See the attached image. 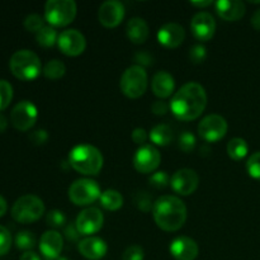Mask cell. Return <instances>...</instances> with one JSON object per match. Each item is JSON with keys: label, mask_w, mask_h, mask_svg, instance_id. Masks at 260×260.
Masks as SVG:
<instances>
[{"label": "cell", "mask_w": 260, "mask_h": 260, "mask_svg": "<svg viewBox=\"0 0 260 260\" xmlns=\"http://www.w3.org/2000/svg\"><path fill=\"white\" fill-rule=\"evenodd\" d=\"M58 35L52 25H45L42 29L36 33V40L37 43L42 47H52L55 43H57Z\"/></svg>", "instance_id": "28"}, {"label": "cell", "mask_w": 260, "mask_h": 260, "mask_svg": "<svg viewBox=\"0 0 260 260\" xmlns=\"http://www.w3.org/2000/svg\"><path fill=\"white\" fill-rule=\"evenodd\" d=\"M12 217L19 223H32L45 213V203L38 196H20L12 206Z\"/></svg>", "instance_id": "5"}, {"label": "cell", "mask_w": 260, "mask_h": 260, "mask_svg": "<svg viewBox=\"0 0 260 260\" xmlns=\"http://www.w3.org/2000/svg\"><path fill=\"white\" fill-rule=\"evenodd\" d=\"M196 144H197V139H196L194 135L189 131H184L183 134H180L179 139H178L179 149L184 152L193 151L196 147Z\"/></svg>", "instance_id": "35"}, {"label": "cell", "mask_w": 260, "mask_h": 260, "mask_svg": "<svg viewBox=\"0 0 260 260\" xmlns=\"http://www.w3.org/2000/svg\"><path fill=\"white\" fill-rule=\"evenodd\" d=\"M8 127V119L3 113H0V132H4Z\"/></svg>", "instance_id": "49"}, {"label": "cell", "mask_w": 260, "mask_h": 260, "mask_svg": "<svg viewBox=\"0 0 260 260\" xmlns=\"http://www.w3.org/2000/svg\"><path fill=\"white\" fill-rule=\"evenodd\" d=\"M185 38V29L179 23H165L157 30V41L167 48H177Z\"/></svg>", "instance_id": "18"}, {"label": "cell", "mask_w": 260, "mask_h": 260, "mask_svg": "<svg viewBox=\"0 0 260 260\" xmlns=\"http://www.w3.org/2000/svg\"><path fill=\"white\" fill-rule=\"evenodd\" d=\"M124 5L118 0H107L102 3L98 10V19L107 28H114L123 20Z\"/></svg>", "instance_id": "16"}, {"label": "cell", "mask_w": 260, "mask_h": 260, "mask_svg": "<svg viewBox=\"0 0 260 260\" xmlns=\"http://www.w3.org/2000/svg\"><path fill=\"white\" fill-rule=\"evenodd\" d=\"M19 260H42V259H41V256L38 255L37 253H35L33 250H29V251H24V253L20 255Z\"/></svg>", "instance_id": "45"}, {"label": "cell", "mask_w": 260, "mask_h": 260, "mask_svg": "<svg viewBox=\"0 0 260 260\" xmlns=\"http://www.w3.org/2000/svg\"><path fill=\"white\" fill-rule=\"evenodd\" d=\"M152 216L157 228L174 233L182 229L187 221L188 210L185 203L175 196H161L154 202Z\"/></svg>", "instance_id": "2"}, {"label": "cell", "mask_w": 260, "mask_h": 260, "mask_svg": "<svg viewBox=\"0 0 260 260\" xmlns=\"http://www.w3.org/2000/svg\"><path fill=\"white\" fill-rule=\"evenodd\" d=\"M149 182L152 187L157 188V189H161V188H165L169 184L170 178L167 172H164V170H157V172H154L150 175Z\"/></svg>", "instance_id": "36"}, {"label": "cell", "mask_w": 260, "mask_h": 260, "mask_svg": "<svg viewBox=\"0 0 260 260\" xmlns=\"http://www.w3.org/2000/svg\"><path fill=\"white\" fill-rule=\"evenodd\" d=\"M78 5L74 0H47L45 4V19L52 27H65L76 17Z\"/></svg>", "instance_id": "7"}, {"label": "cell", "mask_w": 260, "mask_h": 260, "mask_svg": "<svg viewBox=\"0 0 260 260\" xmlns=\"http://www.w3.org/2000/svg\"><path fill=\"white\" fill-rule=\"evenodd\" d=\"M23 24H24L27 30L37 33L38 30L42 29V28L45 27V20H43V18L41 17L40 14H37V13H32V14H28L27 17L24 18Z\"/></svg>", "instance_id": "33"}, {"label": "cell", "mask_w": 260, "mask_h": 260, "mask_svg": "<svg viewBox=\"0 0 260 260\" xmlns=\"http://www.w3.org/2000/svg\"><path fill=\"white\" fill-rule=\"evenodd\" d=\"M207 57V48L203 45L198 43L190 47L189 50V58L193 63H201Z\"/></svg>", "instance_id": "38"}, {"label": "cell", "mask_w": 260, "mask_h": 260, "mask_svg": "<svg viewBox=\"0 0 260 260\" xmlns=\"http://www.w3.org/2000/svg\"><path fill=\"white\" fill-rule=\"evenodd\" d=\"M175 80L170 73L160 70L154 74L151 80V89L155 95L160 99H165L174 93Z\"/></svg>", "instance_id": "22"}, {"label": "cell", "mask_w": 260, "mask_h": 260, "mask_svg": "<svg viewBox=\"0 0 260 260\" xmlns=\"http://www.w3.org/2000/svg\"><path fill=\"white\" fill-rule=\"evenodd\" d=\"M145 251L140 245H131L123 251L122 260H144Z\"/></svg>", "instance_id": "39"}, {"label": "cell", "mask_w": 260, "mask_h": 260, "mask_svg": "<svg viewBox=\"0 0 260 260\" xmlns=\"http://www.w3.org/2000/svg\"><path fill=\"white\" fill-rule=\"evenodd\" d=\"M135 61L137 62L136 65L145 68V66H150L154 63V56H152L151 53L147 52L146 50L139 51V52L135 55Z\"/></svg>", "instance_id": "40"}, {"label": "cell", "mask_w": 260, "mask_h": 260, "mask_svg": "<svg viewBox=\"0 0 260 260\" xmlns=\"http://www.w3.org/2000/svg\"><path fill=\"white\" fill-rule=\"evenodd\" d=\"M126 33L128 40L132 43H136V45H141L149 37V24L146 23V20L142 19L140 17H134L127 22L126 25Z\"/></svg>", "instance_id": "23"}, {"label": "cell", "mask_w": 260, "mask_h": 260, "mask_svg": "<svg viewBox=\"0 0 260 260\" xmlns=\"http://www.w3.org/2000/svg\"><path fill=\"white\" fill-rule=\"evenodd\" d=\"M216 12L228 22H236L245 15L246 7L241 0H218L216 3Z\"/></svg>", "instance_id": "21"}, {"label": "cell", "mask_w": 260, "mask_h": 260, "mask_svg": "<svg viewBox=\"0 0 260 260\" xmlns=\"http://www.w3.org/2000/svg\"><path fill=\"white\" fill-rule=\"evenodd\" d=\"M251 25H253L256 30H260V8L254 12L253 17H251Z\"/></svg>", "instance_id": "46"}, {"label": "cell", "mask_w": 260, "mask_h": 260, "mask_svg": "<svg viewBox=\"0 0 260 260\" xmlns=\"http://www.w3.org/2000/svg\"><path fill=\"white\" fill-rule=\"evenodd\" d=\"M190 29L198 41H202V42L210 41L216 32L215 18L208 12L196 13L190 20Z\"/></svg>", "instance_id": "15"}, {"label": "cell", "mask_w": 260, "mask_h": 260, "mask_svg": "<svg viewBox=\"0 0 260 260\" xmlns=\"http://www.w3.org/2000/svg\"><path fill=\"white\" fill-rule=\"evenodd\" d=\"M46 223L53 229L62 228L66 223V215L60 210L48 211L47 215H46Z\"/></svg>", "instance_id": "32"}, {"label": "cell", "mask_w": 260, "mask_h": 260, "mask_svg": "<svg viewBox=\"0 0 260 260\" xmlns=\"http://www.w3.org/2000/svg\"><path fill=\"white\" fill-rule=\"evenodd\" d=\"M101 187L98 183L89 178L76 179L69 188V198L75 206L85 207L96 202L101 198Z\"/></svg>", "instance_id": "8"}, {"label": "cell", "mask_w": 260, "mask_h": 260, "mask_svg": "<svg viewBox=\"0 0 260 260\" xmlns=\"http://www.w3.org/2000/svg\"><path fill=\"white\" fill-rule=\"evenodd\" d=\"M131 137H132V140H134L135 144L142 146V145H145V142H146L149 135H147L146 129L145 128H142V127H136V128L132 131Z\"/></svg>", "instance_id": "42"}, {"label": "cell", "mask_w": 260, "mask_h": 260, "mask_svg": "<svg viewBox=\"0 0 260 260\" xmlns=\"http://www.w3.org/2000/svg\"><path fill=\"white\" fill-rule=\"evenodd\" d=\"M65 63L61 60H57V58L50 60L45 65V68H43V75L47 79H50V80H58V79H61L65 75Z\"/></svg>", "instance_id": "27"}, {"label": "cell", "mask_w": 260, "mask_h": 260, "mask_svg": "<svg viewBox=\"0 0 260 260\" xmlns=\"http://www.w3.org/2000/svg\"><path fill=\"white\" fill-rule=\"evenodd\" d=\"M246 172L254 179L260 180V151L254 152L246 161Z\"/></svg>", "instance_id": "34"}, {"label": "cell", "mask_w": 260, "mask_h": 260, "mask_svg": "<svg viewBox=\"0 0 260 260\" xmlns=\"http://www.w3.org/2000/svg\"><path fill=\"white\" fill-rule=\"evenodd\" d=\"M14 243L20 250L29 251L36 246V235L29 230L18 231L14 238Z\"/></svg>", "instance_id": "29"}, {"label": "cell", "mask_w": 260, "mask_h": 260, "mask_svg": "<svg viewBox=\"0 0 260 260\" xmlns=\"http://www.w3.org/2000/svg\"><path fill=\"white\" fill-rule=\"evenodd\" d=\"M149 137L154 145H157V146H167V145H169L173 141L174 135H173L172 127L165 123H160L152 127L149 134Z\"/></svg>", "instance_id": "24"}, {"label": "cell", "mask_w": 260, "mask_h": 260, "mask_svg": "<svg viewBox=\"0 0 260 260\" xmlns=\"http://www.w3.org/2000/svg\"><path fill=\"white\" fill-rule=\"evenodd\" d=\"M169 250L175 260H196L200 254V246L194 239L178 236L170 243Z\"/></svg>", "instance_id": "17"}, {"label": "cell", "mask_w": 260, "mask_h": 260, "mask_svg": "<svg viewBox=\"0 0 260 260\" xmlns=\"http://www.w3.org/2000/svg\"><path fill=\"white\" fill-rule=\"evenodd\" d=\"M38 118V109L30 101H20L10 112V122L19 131H28L35 126Z\"/></svg>", "instance_id": "10"}, {"label": "cell", "mask_w": 260, "mask_h": 260, "mask_svg": "<svg viewBox=\"0 0 260 260\" xmlns=\"http://www.w3.org/2000/svg\"><path fill=\"white\" fill-rule=\"evenodd\" d=\"M200 184V177L196 170L183 168L177 170L170 178V185L173 190L180 196H189L196 192Z\"/></svg>", "instance_id": "14"}, {"label": "cell", "mask_w": 260, "mask_h": 260, "mask_svg": "<svg viewBox=\"0 0 260 260\" xmlns=\"http://www.w3.org/2000/svg\"><path fill=\"white\" fill-rule=\"evenodd\" d=\"M46 260H48V259H46ZM53 260H69V259H68V258H65V256H60V258L53 259Z\"/></svg>", "instance_id": "50"}, {"label": "cell", "mask_w": 260, "mask_h": 260, "mask_svg": "<svg viewBox=\"0 0 260 260\" xmlns=\"http://www.w3.org/2000/svg\"><path fill=\"white\" fill-rule=\"evenodd\" d=\"M63 248V238L58 231L47 230L40 239V250L46 259L53 260L60 258Z\"/></svg>", "instance_id": "19"}, {"label": "cell", "mask_w": 260, "mask_h": 260, "mask_svg": "<svg viewBox=\"0 0 260 260\" xmlns=\"http://www.w3.org/2000/svg\"><path fill=\"white\" fill-rule=\"evenodd\" d=\"M9 68L13 75L20 80L29 81L37 78L42 71L40 56L28 48L15 51L9 60Z\"/></svg>", "instance_id": "4"}, {"label": "cell", "mask_w": 260, "mask_h": 260, "mask_svg": "<svg viewBox=\"0 0 260 260\" xmlns=\"http://www.w3.org/2000/svg\"><path fill=\"white\" fill-rule=\"evenodd\" d=\"M229 124L225 117L220 114H208L198 123V135L206 142H217L228 134Z\"/></svg>", "instance_id": "9"}, {"label": "cell", "mask_w": 260, "mask_h": 260, "mask_svg": "<svg viewBox=\"0 0 260 260\" xmlns=\"http://www.w3.org/2000/svg\"><path fill=\"white\" fill-rule=\"evenodd\" d=\"M13 238L10 231L5 226L0 225V256L7 254L12 248Z\"/></svg>", "instance_id": "37"}, {"label": "cell", "mask_w": 260, "mask_h": 260, "mask_svg": "<svg viewBox=\"0 0 260 260\" xmlns=\"http://www.w3.org/2000/svg\"><path fill=\"white\" fill-rule=\"evenodd\" d=\"M132 161L137 172L142 174H149V173H154L159 168L161 155L154 145L145 144L136 150Z\"/></svg>", "instance_id": "11"}, {"label": "cell", "mask_w": 260, "mask_h": 260, "mask_svg": "<svg viewBox=\"0 0 260 260\" xmlns=\"http://www.w3.org/2000/svg\"><path fill=\"white\" fill-rule=\"evenodd\" d=\"M134 202L136 205V207L139 210H141L142 212H150V211H152V207H154L151 196L147 192H144V190L142 192H137L134 196Z\"/></svg>", "instance_id": "31"}, {"label": "cell", "mask_w": 260, "mask_h": 260, "mask_svg": "<svg viewBox=\"0 0 260 260\" xmlns=\"http://www.w3.org/2000/svg\"><path fill=\"white\" fill-rule=\"evenodd\" d=\"M103 155L98 147L79 144L69 152V165L83 175H96L103 168Z\"/></svg>", "instance_id": "3"}, {"label": "cell", "mask_w": 260, "mask_h": 260, "mask_svg": "<svg viewBox=\"0 0 260 260\" xmlns=\"http://www.w3.org/2000/svg\"><path fill=\"white\" fill-rule=\"evenodd\" d=\"M101 206L107 211H118L123 206V196L116 189H106L99 198Z\"/></svg>", "instance_id": "25"}, {"label": "cell", "mask_w": 260, "mask_h": 260, "mask_svg": "<svg viewBox=\"0 0 260 260\" xmlns=\"http://www.w3.org/2000/svg\"><path fill=\"white\" fill-rule=\"evenodd\" d=\"M170 109L180 121H193L198 118L207 106L206 89L196 81L180 86L172 96Z\"/></svg>", "instance_id": "1"}, {"label": "cell", "mask_w": 260, "mask_h": 260, "mask_svg": "<svg viewBox=\"0 0 260 260\" xmlns=\"http://www.w3.org/2000/svg\"><path fill=\"white\" fill-rule=\"evenodd\" d=\"M169 108V104H167L164 101H161V99H160V101H155L151 106L152 113H155L156 116H164V114L168 113Z\"/></svg>", "instance_id": "43"}, {"label": "cell", "mask_w": 260, "mask_h": 260, "mask_svg": "<svg viewBox=\"0 0 260 260\" xmlns=\"http://www.w3.org/2000/svg\"><path fill=\"white\" fill-rule=\"evenodd\" d=\"M57 46L66 56H79L85 51L86 40L80 30L70 28L58 35Z\"/></svg>", "instance_id": "13"}, {"label": "cell", "mask_w": 260, "mask_h": 260, "mask_svg": "<svg viewBox=\"0 0 260 260\" xmlns=\"http://www.w3.org/2000/svg\"><path fill=\"white\" fill-rule=\"evenodd\" d=\"M13 99V86L5 79H0V111L7 108Z\"/></svg>", "instance_id": "30"}, {"label": "cell", "mask_w": 260, "mask_h": 260, "mask_svg": "<svg viewBox=\"0 0 260 260\" xmlns=\"http://www.w3.org/2000/svg\"><path fill=\"white\" fill-rule=\"evenodd\" d=\"M63 234H65V238L68 239L69 241H78L79 238H80V234H79L78 229H76L75 225H71V223H69L68 226L65 228V231H63Z\"/></svg>", "instance_id": "44"}, {"label": "cell", "mask_w": 260, "mask_h": 260, "mask_svg": "<svg viewBox=\"0 0 260 260\" xmlns=\"http://www.w3.org/2000/svg\"><path fill=\"white\" fill-rule=\"evenodd\" d=\"M29 140L35 145H43L48 140V134L46 129L38 128L29 134Z\"/></svg>", "instance_id": "41"}, {"label": "cell", "mask_w": 260, "mask_h": 260, "mask_svg": "<svg viewBox=\"0 0 260 260\" xmlns=\"http://www.w3.org/2000/svg\"><path fill=\"white\" fill-rule=\"evenodd\" d=\"M226 149H228V154L231 159L235 160V161H240L248 155L249 145L241 137H234L229 141Z\"/></svg>", "instance_id": "26"}, {"label": "cell", "mask_w": 260, "mask_h": 260, "mask_svg": "<svg viewBox=\"0 0 260 260\" xmlns=\"http://www.w3.org/2000/svg\"><path fill=\"white\" fill-rule=\"evenodd\" d=\"M104 223V216L96 207H86L76 216L75 226L79 234L83 236H91L96 234Z\"/></svg>", "instance_id": "12"}, {"label": "cell", "mask_w": 260, "mask_h": 260, "mask_svg": "<svg viewBox=\"0 0 260 260\" xmlns=\"http://www.w3.org/2000/svg\"><path fill=\"white\" fill-rule=\"evenodd\" d=\"M149 85V76L146 69L139 65L127 68L119 79L121 91L131 99H137L144 95Z\"/></svg>", "instance_id": "6"}, {"label": "cell", "mask_w": 260, "mask_h": 260, "mask_svg": "<svg viewBox=\"0 0 260 260\" xmlns=\"http://www.w3.org/2000/svg\"><path fill=\"white\" fill-rule=\"evenodd\" d=\"M190 4L198 8H207L212 5V0H202V2H190Z\"/></svg>", "instance_id": "48"}, {"label": "cell", "mask_w": 260, "mask_h": 260, "mask_svg": "<svg viewBox=\"0 0 260 260\" xmlns=\"http://www.w3.org/2000/svg\"><path fill=\"white\" fill-rule=\"evenodd\" d=\"M78 250L84 258L89 260H101L106 256L108 245L98 236H86L78 243Z\"/></svg>", "instance_id": "20"}, {"label": "cell", "mask_w": 260, "mask_h": 260, "mask_svg": "<svg viewBox=\"0 0 260 260\" xmlns=\"http://www.w3.org/2000/svg\"><path fill=\"white\" fill-rule=\"evenodd\" d=\"M7 210H8L7 200H5V198L3 197L2 194H0V217L5 215V212H7Z\"/></svg>", "instance_id": "47"}]
</instances>
